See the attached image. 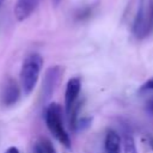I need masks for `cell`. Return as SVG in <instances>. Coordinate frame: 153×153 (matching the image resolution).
<instances>
[{"mask_svg": "<svg viewBox=\"0 0 153 153\" xmlns=\"http://www.w3.org/2000/svg\"><path fill=\"white\" fill-rule=\"evenodd\" d=\"M81 90V81L79 78H71L66 85L65 92V110L68 115L74 104L78 102V97Z\"/></svg>", "mask_w": 153, "mask_h": 153, "instance_id": "obj_4", "label": "cell"}, {"mask_svg": "<svg viewBox=\"0 0 153 153\" xmlns=\"http://www.w3.org/2000/svg\"><path fill=\"white\" fill-rule=\"evenodd\" d=\"M6 153H20V152H19V149H18L17 147L12 146V147H10V148L7 149V152H6Z\"/></svg>", "mask_w": 153, "mask_h": 153, "instance_id": "obj_12", "label": "cell"}, {"mask_svg": "<svg viewBox=\"0 0 153 153\" xmlns=\"http://www.w3.org/2000/svg\"><path fill=\"white\" fill-rule=\"evenodd\" d=\"M39 2L41 0H18L13 8L16 19L18 22H23L27 19L38 7Z\"/></svg>", "mask_w": 153, "mask_h": 153, "instance_id": "obj_5", "label": "cell"}, {"mask_svg": "<svg viewBox=\"0 0 153 153\" xmlns=\"http://www.w3.org/2000/svg\"><path fill=\"white\" fill-rule=\"evenodd\" d=\"M105 153H120L121 152V136L117 131L110 129L108 130L104 139Z\"/></svg>", "mask_w": 153, "mask_h": 153, "instance_id": "obj_7", "label": "cell"}, {"mask_svg": "<svg viewBox=\"0 0 153 153\" xmlns=\"http://www.w3.org/2000/svg\"><path fill=\"white\" fill-rule=\"evenodd\" d=\"M20 97V88L16 80L8 79L1 93V103L6 106L14 105Z\"/></svg>", "mask_w": 153, "mask_h": 153, "instance_id": "obj_6", "label": "cell"}, {"mask_svg": "<svg viewBox=\"0 0 153 153\" xmlns=\"http://www.w3.org/2000/svg\"><path fill=\"white\" fill-rule=\"evenodd\" d=\"M37 143H38V146H39V148L42 149L43 153H57L55 147H54V145L51 143V141L45 139V137L38 140Z\"/></svg>", "mask_w": 153, "mask_h": 153, "instance_id": "obj_9", "label": "cell"}, {"mask_svg": "<svg viewBox=\"0 0 153 153\" xmlns=\"http://www.w3.org/2000/svg\"><path fill=\"white\" fill-rule=\"evenodd\" d=\"M62 73H63V68H61L60 66L49 67L45 71L43 84H42V92H43V96L45 99H48L55 91Z\"/></svg>", "mask_w": 153, "mask_h": 153, "instance_id": "obj_3", "label": "cell"}, {"mask_svg": "<svg viewBox=\"0 0 153 153\" xmlns=\"http://www.w3.org/2000/svg\"><path fill=\"white\" fill-rule=\"evenodd\" d=\"M123 148L124 153H137L135 140L131 134H126L123 137Z\"/></svg>", "mask_w": 153, "mask_h": 153, "instance_id": "obj_8", "label": "cell"}, {"mask_svg": "<svg viewBox=\"0 0 153 153\" xmlns=\"http://www.w3.org/2000/svg\"><path fill=\"white\" fill-rule=\"evenodd\" d=\"M140 91H153V78H151L147 81H145L141 85Z\"/></svg>", "mask_w": 153, "mask_h": 153, "instance_id": "obj_10", "label": "cell"}, {"mask_svg": "<svg viewBox=\"0 0 153 153\" xmlns=\"http://www.w3.org/2000/svg\"><path fill=\"white\" fill-rule=\"evenodd\" d=\"M146 111H147L151 116H153V97H151V98L146 102Z\"/></svg>", "mask_w": 153, "mask_h": 153, "instance_id": "obj_11", "label": "cell"}, {"mask_svg": "<svg viewBox=\"0 0 153 153\" xmlns=\"http://www.w3.org/2000/svg\"><path fill=\"white\" fill-rule=\"evenodd\" d=\"M5 0H0V7H1V5H2V2H4Z\"/></svg>", "mask_w": 153, "mask_h": 153, "instance_id": "obj_14", "label": "cell"}, {"mask_svg": "<svg viewBox=\"0 0 153 153\" xmlns=\"http://www.w3.org/2000/svg\"><path fill=\"white\" fill-rule=\"evenodd\" d=\"M60 1H61V0H53V2H54L55 5H59V4H60Z\"/></svg>", "mask_w": 153, "mask_h": 153, "instance_id": "obj_13", "label": "cell"}, {"mask_svg": "<svg viewBox=\"0 0 153 153\" xmlns=\"http://www.w3.org/2000/svg\"><path fill=\"white\" fill-rule=\"evenodd\" d=\"M45 124L53 136L66 148H71V137L65 129L62 108L57 103H50L45 109Z\"/></svg>", "mask_w": 153, "mask_h": 153, "instance_id": "obj_2", "label": "cell"}, {"mask_svg": "<svg viewBox=\"0 0 153 153\" xmlns=\"http://www.w3.org/2000/svg\"><path fill=\"white\" fill-rule=\"evenodd\" d=\"M42 67H43V57L37 53H32L27 55L23 61L20 68V85L25 96H29L33 91L38 81Z\"/></svg>", "mask_w": 153, "mask_h": 153, "instance_id": "obj_1", "label": "cell"}]
</instances>
